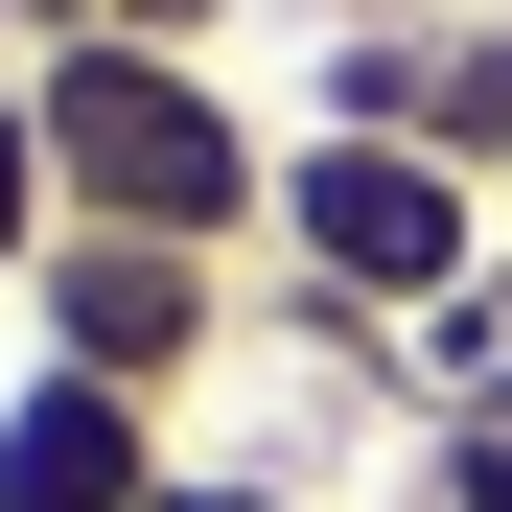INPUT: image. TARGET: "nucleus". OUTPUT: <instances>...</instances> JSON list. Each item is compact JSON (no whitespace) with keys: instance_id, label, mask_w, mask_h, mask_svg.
<instances>
[{"instance_id":"obj_1","label":"nucleus","mask_w":512,"mask_h":512,"mask_svg":"<svg viewBox=\"0 0 512 512\" xmlns=\"http://www.w3.org/2000/svg\"><path fill=\"white\" fill-rule=\"evenodd\" d=\"M24 117H47V233H163V256L280 233V117L233 94V47L70 24V47H24Z\"/></svg>"},{"instance_id":"obj_2","label":"nucleus","mask_w":512,"mask_h":512,"mask_svg":"<svg viewBox=\"0 0 512 512\" xmlns=\"http://www.w3.org/2000/svg\"><path fill=\"white\" fill-rule=\"evenodd\" d=\"M489 233L512 210L443 140H280V233L256 256H280L303 303H350V326H443V303H489Z\"/></svg>"},{"instance_id":"obj_3","label":"nucleus","mask_w":512,"mask_h":512,"mask_svg":"<svg viewBox=\"0 0 512 512\" xmlns=\"http://www.w3.org/2000/svg\"><path fill=\"white\" fill-rule=\"evenodd\" d=\"M24 326L70 373H117V396H187L233 373V256H163V233H47L24 256Z\"/></svg>"},{"instance_id":"obj_4","label":"nucleus","mask_w":512,"mask_h":512,"mask_svg":"<svg viewBox=\"0 0 512 512\" xmlns=\"http://www.w3.org/2000/svg\"><path fill=\"white\" fill-rule=\"evenodd\" d=\"M163 489V396H117V373H0V512H140Z\"/></svg>"},{"instance_id":"obj_5","label":"nucleus","mask_w":512,"mask_h":512,"mask_svg":"<svg viewBox=\"0 0 512 512\" xmlns=\"http://www.w3.org/2000/svg\"><path fill=\"white\" fill-rule=\"evenodd\" d=\"M466 326V373H443V419H419V512H512V326L489 303H443Z\"/></svg>"},{"instance_id":"obj_6","label":"nucleus","mask_w":512,"mask_h":512,"mask_svg":"<svg viewBox=\"0 0 512 512\" xmlns=\"http://www.w3.org/2000/svg\"><path fill=\"white\" fill-rule=\"evenodd\" d=\"M303 140H443V24H350L303 70Z\"/></svg>"},{"instance_id":"obj_7","label":"nucleus","mask_w":512,"mask_h":512,"mask_svg":"<svg viewBox=\"0 0 512 512\" xmlns=\"http://www.w3.org/2000/svg\"><path fill=\"white\" fill-rule=\"evenodd\" d=\"M443 163L512 210V0H489V24H443Z\"/></svg>"},{"instance_id":"obj_8","label":"nucleus","mask_w":512,"mask_h":512,"mask_svg":"<svg viewBox=\"0 0 512 512\" xmlns=\"http://www.w3.org/2000/svg\"><path fill=\"white\" fill-rule=\"evenodd\" d=\"M24 256H47V117H24V70H0V303H24Z\"/></svg>"},{"instance_id":"obj_9","label":"nucleus","mask_w":512,"mask_h":512,"mask_svg":"<svg viewBox=\"0 0 512 512\" xmlns=\"http://www.w3.org/2000/svg\"><path fill=\"white\" fill-rule=\"evenodd\" d=\"M140 512H326V489H303V466H210V443H163Z\"/></svg>"},{"instance_id":"obj_10","label":"nucleus","mask_w":512,"mask_h":512,"mask_svg":"<svg viewBox=\"0 0 512 512\" xmlns=\"http://www.w3.org/2000/svg\"><path fill=\"white\" fill-rule=\"evenodd\" d=\"M70 24H117V47H233V0H70Z\"/></svg>"},{"instance_id":"obj_11","label":"nucleus","mask_w":512,"mask_h":512,"mask_svg":"<svg viewBox=\"0 0 512 512\" xmlns=\"http://www.w3.org/2000/svg\"><path fill=\"white\" fill-rule=\"evenodd\" d=\"M24 47H70V0H0V70H24Z\"/></svg>"}]
</instances>
